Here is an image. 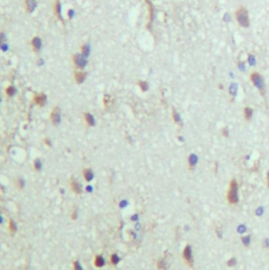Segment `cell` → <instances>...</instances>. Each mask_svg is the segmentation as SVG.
<instances>
[{
	"mask_svg": "<svg viewBox=\"0 0 269 270\" xmlns=\"http://www.w3.org/2000/svg\"><path fill=\"white\" fill-rule=\"evenodd\" d=\"M250 80H251L252 84L257 87V90H260L261 94L264 95V90H265V84H264V80L263 77L260 75V73L257 72H253V73L250 75Z\"/></svg>",
	"mask_w": 269,
	"mask_h": 270,
	"instance_id": "4",
	"label": "cell"
},
{
	"mask_svg": "<svg viewBox=\"0 0 269 270\" xmlns=\"http://www.w3.org/2000/svg\"><path fill=\"white\" fill-rule=\"evenodd\" d=\"M31 44H32L33 51L34 52H39L41 49V45H42V42H41V39L39 37H34L31 41Z\"/></svg>",
	"mask_w": 269,
	"mask_h": 270,
	"instance_id": "10",
	"label": "cell"
},
{
	"mask_svg": "<svg viewBox=\"0 0 269 270\" xmlns=\"http://www.w3.org/2000/svg\"><path fill=\"white\" fill-rule=\"evenodd\" d=\"M54 12H55L56 17L62 20V18H61V4L59 0H56L55 3H54Z\"/></svg>",
	"mask_w": 269,
	"mask_h": 270,
	"instance_id": "14",
	"label": "cell"
},
{
	"mask_svg": "<svg viewBox=\"0 0 269 270\" xmlns=\"http://www.w3.org/2000/svg\"><path fill=\"white\" fill-rule=\"evenodd\" d=\"M73 63L78 68H84L87 64L86 57L82 55V54H76V55L73 56Z\"/></svg>",
	"mask_w": 269,
	"mask_h": 270,
	"instance_id": "5",
	"label": "cell"
},
{
	"mask_svg": "<svg viewBox=\"0 0 269 270\" xmlns=\"http://www.w3.org/2000/svg\"><path fill=\"white\" fill-rule=\"evenodd\" d=\"M88 52H90V49L87 46H82V55H84L85 57H87V55H88Z\"/></svg>",
	"mask_w": 269,
	"mask_h": 270,
	"instance_id": "28",
	"label": "cell"
},
{
	"mask_svg": "<svg viewBox=\"0 0 269 270\" xmlns=\"http://www.w3.org/2000/svg\"><path fill=\"white\" fill-rule=\"evenodd\" d=\"M119 262H120V258H119V256L117 254V253H112L110 256V263L113 266H117V265L119 264Z\"/></svg>",
	"mask_w": 269,
	"mask_h": 270,
	"instance_id": "18",
	"label": "cell"
},
{
	"mask_svg": "<svg viewBox=\"0 0 269 270\" xmlns=\"http://www.w3.org/2000/svg\"><path fill=\"white\" fill-rule=\"evenodd\" d=\"M77 217H78V210L76 208H74V210H73V212H72V220H76Z\"/></svg>",
	"mask_w": 269,
	"mask_h": 270,
	"instance_id": "29",
	"label": "cell"
},
{
	"mask_svg": "<svg viewBox=\"0 0 269 270\" xmlns=\"http://www.w3.org/2000/svg\"><path fill=\"white\" fill-rule=\"evenodd\" d=\"M140 86H141V90H147V84H146V82L145 81H143V83H142V81L140 82Z\"/></svg>",
	"mask_w": 269,
	"mask_h": 270,
	"instance_id": "30",
	"label": "cell"
},
{
	"mask_svg": "<svg viewBox=\"0 0 269 270\" xmlns=\"http://www.w3.org/2000/svg\"><path fill=\"white\" fill-rule=\"evenodd\" d=\"M235 18L241 26L243 27H248L249 26V16L247 10L244 6H240L235 11Z\"/></svg>",
	"mask_w": 269,
	"mask_h": 270,
	"instance_id": "2",
	"label": "cell"
},
{
	"mask_svg": "<svg viewBox=\"0 0 269 270\" xmlns=\"http://www.w3.org/2000/svg\"><path fill=\"white\" fill-rule=\"evenodd\" d=\"M266 185H267V187L269 188V170L267 172V174H266Z\"/></svg>",
	"mask_w": 269,
	"mask_h": 270,
	"instance_id": "31",
	"label": "cell"
},
{
	"mask_svg": "<svg viewBox=\"0 0 269 270\" xmlns=\"http://www.w3.org/2000/svg\"><path fill=\"white\" fill-rule=\"evenodd\" d=\"M197 162H198V158L196 154H190L189 156V158H188V165H189V169H194V166L197 165Z\"/></svg>",
	"mask_w": 269,
	"mask_h": 270,
	"instance_id": "15",
	"label": "cell"
},
{
	"mask_svg": "<svg viewBox=\"0 0 269 270\" xmlns=\"http://www.w3.org/2000/svg\"><path fill=\"white\" fill-rule=\"evenodd\" d=\"M182 260L188 267L194 266V256H192V248L189 244L185 245L182 251Z\"/></svg>",
	"mask_w": 269,
	"mask_h": 270,
	"instance_id": "3",
	"label": "cell"
},
{
	"mask_svg": "<svg viewBox=\"0 0 269 270\" xmlns=\"http://www.w3.org/2000/svg\"><path fill=\"white\" fill-rule=\"evenodd\" d=\"M83 117H84V121H85V123H86L88 126H94V125H95V119H94V117L92 116L90 113H84Z\"/></svg>",
	"mask_w": 269,
	"mask_h": 270,
	"instance_id": "13",
	"label": "cell"
},
{
	"mask_svg": "<svg viewBox=\"0 0 269 270\" xmlns=\"http://www.w3.org/2000/svg\"><path fill=\"white\" fill-rule=\"evenodd\" d=\"M8 228H9V231L12 233V234H14V233L17 231V226H16L15 222L13 221V220H11V219L9 220V225H8Z\"/></svg>",
	"mask_w": 269,
	"mask_h": 270,
	"instance_id": "20",
	"label": "cell"
},
{
	"mask_svg": "<svg viewBox=\"0 0 269 270\" xmlns=\"http://www.w3.org/2000/svg\"><path fill=\"white\" fill-rule=\"evenodd\" d=\"M157 268H158V270H166L167 264H166L164 258H159L158 260V262H157Z\"/></svg>",
	"mask_w": 269,
	"mask_h": 270,
	"instance_id": "19",
	"label": "cell"
},
{
	"mask_svg": "<svg viewBox=\"0 0 269 270\" xmlns=\"http://www.w3.org/2000/svg\"><path fill=\"white\" fill-rule=\"evenodd\" d=\"M74 77H75V81L80 84V83H82V82L84 81L86 75H85V73H83V72H76Z\"/></svg>",
	"mask_w": 269,
	"mask_h": 270,
	"instance_id": "17",
	"label": "cell"
},
{
	"mask_svg": "<svg viewBox=\"0 0 269 270\" xmlns=\"http://www.w3.org/2000/svg\"><path fill=\"white\" fill-rule=\"evenodd\" d=\"M24 5H25V10L27 13H32L34 10L36 9V0H24Z\"/></svg>",
	"mask_w": 269,
	"mask_h": 270,
	"instance_id": "12",
	"label": "cell"
},
{
	"mask_svg": "<svg viewBox=\"0 0 269 270\" xmlns=\"http://www.w3.org/2000/svg\"><path fill=\"white\" fill-rule=\"evenodd\" d=\"M34 168H35V170H37V172L41 170V168H42V163H41V161L39 159L34 161Z\"/></svg>",
	"mask_w": 269,
	"mask_h": 270,
	"instance_id": "23",
	"label": "cell"
},
{
	"mask_svg": "<svg viewBox=\"0 0 269 270\" xmlns=\"http://www.w3.org/2000/svg\"><path fill=\"white\" fill-rule=\"evenodd\" d=\"M172 118H174V120H175V122L176 123H179L181 120H180V116H179V113H177L176 111H172Z\"/></svg>",
	"mask_w": 269,
	"mask_h": 270,
	"instance_id": "26",
	"label": "cell"
},
{
	"mask_svg": "<svg viewBox=\"0 0 269 270\" xmlns=\"http://www.w3.org/2000/svg\"><path fill=\"white\" fill-rule=\"evenodd\" d=\"M94 265H95V267H97V268L104 267L105 260H104V258H103V256H101V254H96L95 258H94Z\"/></svg>",
	"mask_w": 269,
	"mask_h": 270,
	"instance_id": "9",
	"label": "cell"
},
{
	"mask_svg": "<svg viewBox=\"0 0 269 270\" xmlns=\"http://www.w3.org/2000/svg\"><path fill=\"white\" fill-rule=\"evenodd\" d=\"M15 94V88L13 86H9L6 88V95L8 96H13Z\"/></svg>",
	"mask_w": 269,
	"mask_h": 270,
	"instance_id": "27",
	"label": "cell"
},
{
	"mask_svg": "<svg viewBox=\"0 0 269 270\" xmlns=\"http://www.w3.org/2000/svg\"><path fill=\"white\" fill-rule=\"evenodd\" d=\"M70 186H71L72 191L74 192V193H76V195H81L82 191H83L81 183H80V182H79L77 179H74V178H72V179H71V181H70Z\"/></svg>",
	"mask_w": 269,
	"mask_h": 270,
	"instance_id": "7",
	"label": "cell"
},
{
	"mask_svg": "<svg viewBox=\"0 0 269 270\" xmlns=\"http://www.w3.org/2000/svg\"><path fill=\"white\" fill-rule=\"evenodd\" d=\"M15 185L18 189H22L24 187V181L21 179V178H18L16 179V182H15Z\"/></svg>",
	"mask_w": 269,
	"mask_h": 270,
	"instance_id": "21",
	"label": "cell"
},
{
	"mask_svg": "<svg viewBox=\"0 0 269 270\" xmlns=\"http://www.w3.org/2000/svg\"><path fill=\"white\" fill-rule=\"evenodd\" d=\"M51 122L53 123V125H58L61 121V113H60V108L58 106H55L53 108L52 113H51Z\"/></svg>",
	"mask_w": 269,
	"mask_h": 270,
	"instance_id": "6",
	"label": "cell"
},
{
	"mask_svg": "<svg viewBox=\"0 0 269 270\" xmlns=\"http://www.w3.org/2000/svg\"><path fill=\"white\" fill-rule=\"evenodd\" d=\"M73 270H83L81 263L79 261H77V260L73 262Z\"/></svg>",
	"mask_w": 269,
	"mask_h": 270,
	"instance_id": "22",
	"label": "cell"
},
{
	"mask_svg": "<svg viewBox=\"0 0 269 270\" xmlns=\"http://www.w3.org/2000/svg\"><path fill=\"white\" fill-rule=\"evenodd\" d=\"M235 264H237V260L234 258H231L229 261H227V266L228 267H233V266H235Z\"/></svg>",
	"mask_w": 269,
	"mask_h": 270,
	"instance_id": "24",
	"label": "cell"
},
{
	"mask_svg": "<svg viewBox=\"0 0 269 270\" xmlns=\"http://www.w3.org/2000/svg\"><path fill=\"white\" fill-rule=\"evenodd\" d=\"M82 176L86 182H90L94 180V172L90 168H84L82 170Z\"/></svg>",
	"mask_w": 269,
	"mask_h": 270,
	"instance_id": "11",
	"label": "cell"
},
{
	"mask_svg": "<svg viewBox=\"0 0 269 270\" xmlns=\"http://www.w3.org/2000/svg\"><path fill=\"white\" fill-rule=\"evenodd\" d=\"M227 201H228L229 204L231 205H235V204L239 203V184H238V181L235 179H231L230 182H229L228 186V190H227Z\"/></svg>",
	"mask_w": 269,
	"mask_h": 270,
	"instance_id": "1",
	"label": "cell"
},
{
	"mask_svg": "<svg viewBox=\"0 0 269 270\" xmlns=\"http://www.w3.org/2000/svg\"><path fill=\"white\" fill-rule=\"evenodd\" d=\"M244 118H245L246 121H250L252 118V115H253V111H252L251 107H248V106H246L245 108H244Z\"/></svg>",
	"mask_w": 269,
	"mask_h": 270,
	"instance_id": "16",
	"label": "cell"
},
{
	"mask_svg": "<svg viewBox=\"0 0 269 270\" xmlns=\"http://www.w3.org/2000/svg\"><path fill=\"white\" fill-rule=\"evenodd\" d=\"M242 242H243V244L245 245V246H249V244H250V235L244 237V238L242 239Z\"/></svg>",
	"mask_w": 269,
	"mask_h": 270,
	"instance_id": "25",
	"label": "cell"
},
{
	"mask_svg": "<svg viewBox=\"0 0 269 270\" xmlns=\"http://www.w3.org/2000/svg\"><path fill=\"white\" fill-rule=\"evenodd\" d=\"M33 101H34L35 104L39 105V106H43L47 103V96L42 93L36 94L35 96L33 97Z\"/></svg>",
	"mask_w": 269,
	"mask_h": 270,
	"instance_id": "8",
	"label": "cell"
}]
</instances>
